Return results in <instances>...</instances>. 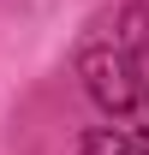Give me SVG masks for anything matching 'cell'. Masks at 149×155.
Returning <instances> with one entry per match:
<instances>
[{
  "instance_id": "obj_2",
  "label": "cell",
  "mask_w": 149,
  "mask_h": 155,
  "mask_svg": "<svg viewBox=\"0 0 149 155\" xmlns=\"http://www.w3.org/2000/svg\"><path fill=\"white\" fill-rule=\"evenodd\" d=\"M78 155H149V137L113 131V125H90V131L78 137Z\"/></svg>"
},
{
  "instance_id": "obj_1",
  "label": "cell",
  "mask_w": 149,
  "mask_h": 155,
  "mask_svg": "<svg viewBox=\"0 0 149 155\" xmlns=\"http://www.w3.org/2000/svg\"><path fill=\"white\" fill-rule=\"evenodd\" d=\"M78 78H84V90L101 114H131L137 107V72H131L125 48H84Z\"/></svg>"
}]
</instances>
